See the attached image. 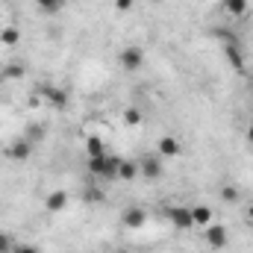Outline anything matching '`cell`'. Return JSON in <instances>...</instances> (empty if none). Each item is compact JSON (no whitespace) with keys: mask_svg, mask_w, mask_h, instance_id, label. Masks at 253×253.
I'll return each instance as SVG.
<instances>
[{"mask_svg":"<svg viewBox=\"0 0 253 253\" xmlns=\"http://www.w3.org/2000/svg\"><path fill=\"white\" fill-rule=\"evenodd\" d=\"M248 141H251V144H253V124L248 126Z\"/></svg>","mask_w":253,"mask_h":253,"instance_id":"cell-27","label":"cell"},{"mask_svg":"<svg viewBox=\"0 0 253 253\" xmlns=\"http://www.w3.org/2000/svg\"><path fill=\"white\" fill-rule=\"evenodd\" d=\"M132 3H135V0H115V9H118V12H129Z\"/></svg>","mask_w":253,"mask_h":253,"instance_id":"cell-25","label":"cell"},{"mask_svg":"<svg viewBox=\"0 0 253 253\" xmlns=\"http://www.w3.org/2000/svg\"><path fill=\"white\" fill-rule=\"evenodd\" d=\"M0 71H3L6 80H24V74H27V68H24L21 62H9V65H3Z\"/></svg>","mask_w":253,"mask_h":253,"instance_id":"cell-17","label":"cell"},{"mask_svg":"<svg viewBox=\"0 0 253 253\" xmlns=\"http://www.w3.org/2000/svg\"><path fill=\"white\" fill-rule=\"evenodd\" d=\"M44 206H47L50 212H62L65 206H68V191H62V189L50 191V194H47V200H44Z\"/></svg>","mask_w":253,"mask_h":253,"instance_id":"cell-11","label":"cell"},{"mask_svg":"<svg viewBox=\"0 0 253 253\" xmlns=\"http://www.w3.org/2000/svg\"><path fill=\"white\" fill-rule=\"evenodd\" d=\"M191 221H194V227H209V224H212V209H209L206 203L191 206Z\"/></svg>","mask_w":253,"mask_h":253,"instance_id":"cell-10","label":"cell"},{"mask_svg":"<svg viewBox=\"0 0 253 253\" xmlns=\"http://www.w3.org/2000/svg\"><path fill=\"white\" fill-rule=\"evenodd\" d=\"M121 221H124V227H129V230H138V227H144L147 212H144L141 206H126L124 215H121Z\"/></svg>","mask_w":253,"mask_h":253,"instance_id":"cell-9","label":"cell"},{"mask_svg":"<svg viewBox=\"0 0 253 253\" xmlns=\"http://www.w3.org/2000/svg\"><path fill=\"white\" fill-rule=\"evenodd\" d=\"M118 165H121V159H115L109 153H103L97 159H88V171L97 180H118Z\"/></svg>","mask_w":253,"mask_h":253,"instance_id":"cell-1","label":"cell"},{"mask_svg":"<svg viewBox=\"0 0 253 253\" xmlns=\"http://www.w3.org/2000/svg\"><path fill=\"white\" fill-rule=\"evenodd\" d=\"M42 94H44V100H47L53 109H68V103H71L68 91L59 88V85H44V88H42Z\"/></svg>","mask_w":253,"mask_h":253,"instance_id":"cell-6","label":"cell"},{"mask_svg":"<svg viewBox=\"0 0 253 253\" xmlns=\"http://www.w3.org/2000/svg\"><path fill=\"white\" fill-rule=\"evenodd\" d=\"M33 141L30 138H18V141H12L9 147H6V159H12V162H27L30 156H33Z\"/></svg>","mask_w":253,"mask_h":253,"instance_id":"cell-2","label":"cell"},{"mask_svg":"<svg viewBox=\"0 0 253 253\" xmlns=\"http://www.w3.org/2000/svg\"><path fill=\"white\" fill-rule=\"evenodd\" d=\"M115 253H132V251H124V248H121V251H115Z\"/></svg>","mask_w":253,"mask_h":253,"instance_id":"cell-29","label":"cell"},{"mask_svg":"<svg viewBox=\"0 0 253 253\" xmlns=\"http://www.w3.org/2000/svg\"><path fill=\"white\" fill-rule=\"evenodd\" d=\"M12 253H42L36 245H27V242H15V251Z\"/></svg>","mask_w":253,"mask_h":253,"instance_id":"cell-23","label":"cell"},{"mask_svg":"<svg viewBox=\"0 0 253 253\" xmlns=\"http://www.w3.org/2000/svg\"><path fill=\"white\" fill-rule=\"evenodd\" d=\"M218 194H221L224 203H236V200H239V189H236V186H221Z\"/></svg>","mask_w":253,"mask_h":253,"instance_id":"cell-20","label":"cell"},{"mask_svg":"<svg viewBox=\"0 0 253 253\" xmlns=\"http://www.w3.org/2000/svg\"><path fill=\"white\" fill-rule=\"evenodd\" d=\"M251 94H253V80H251Z\"/></svg>","mask_w":253,"mask_h":253,"instance_id":"cell-30","label":"cell"},{"mask_svg":"<svg viewBox=\"0 0 253 253\" xmlns=\"http://www.w3.org/2000/svg\"><path fill=\"white\" fill-rule=\"evenodd\" d=\"M156 153L165 156V159H171V156H180V153H183V144H180V138H174V135H162L159 144H156Z\"/></svg>","mask_w":253,"mask_h":253,"instance_id":"cell-8","label":"cell"},{"mask_svg":"<svg viewBox=\"0 0 253 253\" xmlns=\"http://www.w3.org/2000/svg\"><path fill=\"white\" fill-rule=\"evenodd\" d=\"M85 153H88V159L103 156V153H106V141H103L100 135H88V138H85Z\"/></svg>","mask_w":253,"mask_h":253,"instance_id":"cell-12","label":"cell"},{"mask_svg":"<svg viewBox=\"0 0 253 253\" xmlns=\"http://www.w3.org/2000/svg\"><path fill=\"white\" fill-rule=\"evenodd\" d=\"M12 251H15V239L0 230V253H12Z\"/></svg>","mask_w":253,"mask_h":253,"instance_id":"cell-21","label":"cell"},{"mask_svg":"<svg viewBox=\"0 0 253 253\" xmlns=\"http://www.w3.org/2000/svg\"><path fill=\"white\" fill-rule=\"evenodd\" d=\"M168 221H171L177 230H191V227H194L189 206H171V209H168Z\"/></svg>","mask_w":253,"mask_h":253,"instance_id":"cell-7","label":"cell"},{"mask_svg":"<svg viewBox=\"0 0 253 253\" xmlns=\"http://www.w3.org/2000/svg\"><path fill=\"white\" fill-rule=\"evenodd\" d=\"M3 83H6V77H3V71H0V85H3Z\"/></svg>","mask_w":253,"mask_h":253,"instance_id":"cell-28","label":"cell"},{"mask_svg":"<svg viewBox=\"0 0 253 253\" xmlns=\"http://www.w3.org/2000/svg\"><path fill=\"white\" fill-rule=\"evenodd\" d=\"M221 9L233 18H242L248 12V0H221Z\"/></svg>","mask_w":253,"mask_h":253,"instance_id":"cell-14","label":"cell"},{"mask_svg":"<svg viewBox=\"0 0 253 253\" xmlns=\"http://www.w3.org/2000/svg\"><path fill=\"white\" fill-rule=\"evenodd\" d=\"M227 242H230V233H227L224 224H209V227H206V245H209L212 251L227 248Z\"/></svg>","mask_w":253,"mask_h":253,"instance_id":"cell-4","label":"cell"},{"mask_svg":"<svg viewBox=\"0 0 253 253\" xmlns=\"http://www.w3.org/2000/svg\"><path fill=\"white\" fill-rule=\"evenodd\" d=\"M118 62H121V68H124L126 74H132V71H138L144 65V50L141 47H124L121 56H118Z\"/></svg>","mask_w":253,"mask_h":253,"instance_id":"cell-3","label":"cell"},{"mask_svg":"<svg viewBox=\"0 0 253 253\" xmlns=\"http://www.w3.org/2000/svg\"><path fill=\"white\" fill-rule=\"evenodd\" d=\"M118 177H121V180H135V177H138V165L129 162V159H121V165H118Z\"/></svg>","mask_w":253,"mask_h":253,"instance_id":"cell-18","label":"cell"},{"mask_svg":"<svg viewBox=\"0 0 253 253\" xmlns=\"http://www.w3.org/2000/svg\"><path fill=\"white\" fill-rule=\"evenodd\" d=\"M245 218H248V224H251V227H253V203H251V206H248V209H245Z\"/></svg>","mask_w":253,"mask_h":253,"instance_id":"cell-26","label":"cell"},{"mask_svg":"<svg viewBox=\"0 0 253 253\" xmlns=\"http://www.w3.org/2000/svg\"><path fill=\"white\" fill-rule=\"evenodd\" d=\"M27 138H30V141L36 144V141H42V138H44V129H42L39 124H36V126H30V129H27Z\"/></svg>","mask_w":253,"mask_h":253,"instance_id":"cell-22","label":"cell"},{"mask_svg":"<svg viewBox=\"0 0 253 253\" xmlns=\"http://www.w3.org/2000/svg\"><path fill=\"white\" fill-rule=\"evenodd\" d=\"M121 121H124L126 126H141V121H144V115H141V109H135V106H126L124 109V115H121Z\"/></svg>","mask_w":253,"mask_h":253,"instance_id":"cell-16","label":"cell"},{"mask_svg":"<svg viewBox=\"0 0 253 253\" xmlns=\"http://www.w3.org/2000/svg\"><path fill=\"white\" fill-rule=\"evenodd\" d=\"M36 3H39V9H42L44 15H56V12L65 9V0H36Z\"/></svg>","mask_w":253,"mask_h":253,"instance_id":"cell-19","label":"cell"},{"mask_svg":"<svg viewBox=\"0 0 253 253\" xmlns=\"http://www.w3.org/2000/svg\"><path fill=\"white\" fill-rule=\"evenodd\" d=\"M85 197H88V203H100V200H103V191L100 189H88L85 191Z\"/></svg>","mask_w":253,"mask_h":253,"instance_id":"cell-24","label":"cell"},{"mask_svg":"<svg viewBox=\"0 0 253 253\" xmlns=\"http://www.w3.org/2000/svg\"><path fill=\"white\" fill-rule=\"evenodd\" d=\"M138 174L147 177V180H159V177H162V156H159V153H156V156L147 153V156L141 159V165H138Z\"/></svg>","mask_w":253,"mask_h":253,"instance_id":"cell-5","label":"cell"},{"mask_svg":"<svg viewBox=\"0 0 253 253\" xmlns=\"http://www.w3.org/2000/svg\"><path fill=\"white\" fill-rule=\"evenodd\" d=\"M18 42H21V30H18V27H3V30H0V44L15 47Z\"/></svg>","mask_w":253,"mask_h":253,"instance_id":"cell-15","label":"cell"},{"mask_svg":"<svg viewBox=\"0 0 253 253\" xmlns=\"http://www.w3.org/2000/svg\"><path fill=\"white\" fill-rule=\"evenodd\" d=\"M224 56H227V62L233 65V68H239V71H245V56H242V50H239V44H227L224 47Z\"/></svg>","mask_w":253,"mask_h":253,"instance_id":"cell-13","label":"cell"}]
</instances>
